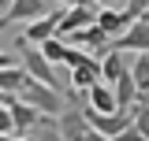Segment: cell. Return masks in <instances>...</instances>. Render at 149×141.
<instances>
[{
    "label": "cell",
    "mask_w": 149,
    "mask_h": 141,
    "mask_svg": "<svg viewBox=\"0 0 149 141\" xmlns=\"http://www.w3.org/2000/svg\"><path fill=\"white\" fill-rule=\"evenodd\" d=\"M15 52H19V63L26 67V74H30V78H37V82H45V86H56V89H60V78H56V70H52L56 63H49V59H45L41 45L26 41V37H19Z\"/></svg>",
    "instance_id": "7a4b0ae2"
},
{
    "label": "cell",
    "mask_w": 149,
    "mask_h": 141,
    "mask_svg": "<svg viewBox=\"0 0 149 141\" xmlns=\"http://www.w3.org/2000/svg\"><path fill=\"white\" fill-rule=\"evenodd\" d=\"M67 82H71L74 93H86L93 82H101V56H90V48H78L71 45L67 48Z\"/></svg>",
    "instance_id": "6da1fadb"
},
{
    "label": "cell",
    "mask_w": 149,
    "mask_h": 141,
    "mask_svg": "<svg viewBox=\"0 0 149 141\" xmlns=\"http://www.w3.org/2000/svg\"><path fill=\"white\" fill-rule=\"evenodd\" d=\"M19 97L30 100L41 115H60V111H63V97H60V89H56V86H45V82H37V78H30V82L22 86Z\"/></svg>",
    "instance_id": "3957f363"
},
{
    "label": "cell",
    "mask_w": 149,
    "mask_h": 141,
    "mask_svg": "<svg viewBox=\"0 0 149 141\" xmlns=\"http://www.w3.org/2000/svg\"><path fill=\"white\" fill-rule=\"evenodd\" d=\"M142 97H146V100H149V93H142Z\"/></svg>",
    "instance_id": "83f0119b"
},
{
    "label": "cell",
    "mask_w": 149,
    "mask_h": 141,
    "mask_svg": "<svg viewBox=\"0 0 149 141\" xmlns=\"http://www.w3.org/2000/svg\"><path fill=\"white\" fill-rule=\"evenodd\" d=\"M0 134H15V119H11V108L0 100Z\"/></svg>",
    "instance_id": "ffe728a7"
},
{
    "label": "cell",
    "mask_w": 149,
    "mask_h": 141,
    "mask_svg": "<svg viewBox=\"0 0 149 141\" xmlns=\"http://www.w3.org/2000/svg\"><path fill=\"white\" fill-rule=\"evenodd\" d=\"M146 11H149V0H127V8H123V15H127L130 22L138 15H146Z\"/></svg>",
    "instance_id": "ac0fdd59"
},
{
    "label": "cell",
    "mask_w": 149,
    "mask_h": 141,
    "mask_svg": "<svg viewBox=\"0 0 149 141\" xmlns=\"http://www.w3.org/2000/svg\"><path fill=\"white\" fill-rule=\"evenodd\" d=\"M30 82V74L22 63H4L0 67V93H22V86Z\"/></svg>",
    "instance_id": "7c38bea8"
},
{
    "label": "cell",
    "mask_w": 149,
    "mask_h": 141,
    "mask_svg": "<svg viewBox=\"0 0 149 141\" xmlns=\"http://www.w3.org/2000/svg\"><path fill=\"white\" fill-rule=\"evenodd\" d=\"M82 141H108V134H101L97 126H90V130H86V138H82Z\"/></svg>",
    "instance_id": "44dd1931"
},
{
    "label": "cell",
    "mask_w": 149,
    "mask_h": 141,
    "mask_svg": "<svg viewBox=\"0 0 149 141\" xmlns=\"http://www.w3.org/2000/svg\"><path fill=\"white\" fill-rule=\"evenodd\" d=\"M4 63H19V59H11L8 52H0V67H4Z\"/></svg>",
    "instance_id": "7402d4cb"
},
{
    "label": "cell",
    "mask_w": 149,
    "mask_h": 141,
    "mask_svg": "<svg viewBox=\"0 0 149 141\" xmlns=\"http://www.w3.org/2000/svg\"><path fill=\"white\" fill-rule=\"evenodd\" d=\"M11 141H34V138H11Z\"/></svg>",
    "instance_id": "4316f807"
},
{
    "label": "cell",
    "mask_w": 149,
    "mask_h": 141,
    "mask_svg": "<svg viewBox=\"0 0 149 141\" xmlns=\"http://www.w3.org/2000/svg\"><path fill=\"white\" fill-rule=\"evenodd\" d=\"M56 4H82V0H56Z\"/></svg>",
    "instance_id": "d4e9b609"
},
{
    "label": "cell",
    "mask_w": 149,
    "mask_h": 141,
    "mask_svg": "<svg viewBox=\"0 0 149 141\" xmlns=\"http://www.w3.org/2000/svg\"><path fill=\"white\" fill-rule=\"evenodd\" d=\"M86 108H93V111H119V100H116L112 82H93L86 89Z\"/></svg>",
    "instance_id": "30bf717a"
},
{
    "label": "cell",
    "mask_w": 149,
    "mask_h": 141,
    "mask_svg": "<svg viewBox=\"0 0 149 141\" xmlns=\"http://www.w3.org/2000/svg\"><path fill=\"white\" fill-rule=\"evenodd\" d=\"M127 67H130V63H127V52H123V48L112 45V48L101 52V82H116Z\"/></svg>",
    "instance_id": "8fae6325"
},
{
    "label": "cell",
    "mask_w": 149,
    "mask_h": 141,
    "mask_svg": "<svg viewBox=\"0 0 149 141\" xmlns=\"http://www.w3.org/2000/svg\"><path fill=\"white\" fill-rule=\"evenodd\" d=\"M112 89H116V100H119V108H130L138 97H142V89H138V82H134V74H130V67L112 82Z\"/></svg>",
    "instance_id": "5bb4252c"
},
{
    "label": "cell",
    "mask_w": 149,
    "mask_h": 141,
    "mask_svg": "<svg viewBox=\"0 0 149 141\" xmlns=\"http://www.w3.org/2000/svg\"><path fill=\"white\" fill-rule=\"evenodd\" d=\"M45 11H49L45 0H8V11H4L0 26H8V22H30V19L45 15Z\"/></svg>",
    "instance_id": "9c48e42d"
},
{
    "label": "cell",
    "mask_w": 149,
    "mask_h": 141,
    "mask_svg": "<svg viewBox=\"0 0 149 141\" xmlns=\"http://www.w3.org/2000/svg\"><path fill=\"white\" fill-rule=\"evenodd\" d=\"M0 100L11 108V119H15V134H30V130L41 123V111H37L30 100H22L19 93H0Z\"/></svg>",
    "instance_id": "277c9868"
},
{
    "label": "cell",
    "mask_w": 149,
    "mask_h": 141,
    "mask_svg": "<svg viewBox=\"0 0 149 141\" xmlns=\"http://www.w3.org/2000/svg\"><path fill=\"white\" fill-rule=\"evenodd\" d=\"M30 138L34 141H67L63 130H60V123H56V115H41V123L30 130Z\"/></svg>",
    "instance_id": "9a60e30c"
},
{
    "label": "cell",
    "mask_w": 149,
    "mask_h": 141,
    "mask_svg": "<svg viewBox=\"0 0 149 141\" xmlns=\"http://www.w3.org/2000/svg\"><path fill=\"white\" fill-rule=\"evenodd\" d=\"M56 123H60V130H63V138H67V141H82V138H86V130H90L86 108H63V111L56 115Z\"/></svg>",
    "instance_id": "ba28073f"
},
{
    "label": "cell",
    "mask_w": 149,
    "mask_h": 141,
    "mask_svg": "<svg viewBox=\"0 0 149 141\" xmlns=\"http://www.w3.org/2000/svg\"><path fill=\"white\" fill-rule=\"evenodd\" d=\"M67 48H71V45H67L60 34H52V37H45V41H41L45 59H49V63H56V67H60V63H67Z\"/></svg>",
    "instance_id": "2e32d148"
},
{
    "label": "cell",
    "mask_w": 149,
    "mask_h": 141,
    "mask_svg": "<svg viewBox=\"0 0 149 141\" xmlns=\"http://www.w3.org/2000/svg\"><path fill=\"white\" fill-rule=\"evenodd\" d=\"M108 141H146V138H142V130H138V126L130 123V126H123L119 134H112Z\"/></svg>",
    "instance_id": "d6986e66"
},
{
    "label": "cell",
    "mask_w": 149,
    "mask_h": 141,
    "mask_svg": "<svg viewBox=\"0 0 149 141\" xmlns=\"http://www.w3.org/2000/svg\"><path fill=\"white\" fill-rule=\"evenodd\" d=\"M93 4H97V8H104V4H116V0H93Z\"/></svg>",
    "instance_id": "cb8c5ba5"
},
{
    "label": "cell",
    "mask_w": 149,
    "mask_h": 141,
    "mask_svg": "<svg viewBox=\"0 0 149 141\" xmlns=\"http://www.w3.org/2000/svg\"><path fill=\"white\" fill-rule=\"evenodd\" d=\"M4 11H8V0H0V22H4Z\"/></svg>",
    "instance_id": "603a6c76"
},
{
    "label": "cell",
    "mask_w": 149,
    "mask_h": 141,
    "mask_svg": "<svg viewBox=\"0 0 149 141\" xmlns=\"http://www.w3.org/2000/svg\"><path fill=\"white\" fill-rule=\"evenodd\" d=\"M97 22H101V26H104V30H108L112 37H119V34H123V30L130 26V19L123 15V8H112V4L97 8Z\"/></svg>",
    "instance_id": "4fadbf2b"
},
{
    "label": "cell",
    "mask_w": 149,
    "mask_h": 141,
    "mask_svg": "<svg viewBox=\"0 0 149 141\" xmlns=\"http://www.w3.org/2000/svg\"><path fill=\"white\" fill-rule=\"evenodd\" d=\"M130 74H134L138 89L149 93V52H134V59H130Z\"/></svg>",
    "instance_id": "e0dca14e"
},
{
    "label": "cell",
    "mask_w": 149,
    "mask_h": 141,
    "mask_svg": "<svg viewBox=\"0 0 149 141\" xmlns=\"http://www.w3.org/2000/svg\"><path fill=\"white\" fill-rule=\"evenodd\" d=\"M63 8H67V4H63ZM63 8H49L45 15L30 19V22H26V30H22V37H26V41H34V45H41L45 37H52L56 30H60V19H63Z\"/></svg>",
    "instance_id": "8992f818"
},
{
    "label": "cell",
    "mask_w": 149,
    "mask_h": 141,
    "mask_svg": "<svg viewBox=\"0 0 149 141\" xmlns=\"http://www.w3.org/2000/svg\"><path fill=\"white\" fill-rule=\"evenodd\" d=\"M0 141H11V134H0Z\"/></svg>",
    "instance_id": "484cf974"
},
{
    "label": "cell",
    "mask_w": 149,
    "mask_h": 141,
    "mask_svg": "<svg viewBox=\"0 0 149 141\" xmlns=\"http://www.w3.org/2000/svg\"><path fill=\"white\" fill-rule=\"evenodd\" d=\"M112 45L123 52H149V15H138L119 37H112Z\"/></svg>",
    "instance_id": "5b68a950"
},
{
    "label": "cell",
    "mask_w": 149,
    "mask_h": 141,
    "mask_svg": "<svg viewBox=\"0 0 149 141\" xmlns=\"http://www.w3.org/2000/svg\"><path fill=\"white\" fill-rule=\"evenodd\" d=\"M67 45H78V48H97V52H101V48H108L112 45V34L108 30H104V26H101V22H90V26H82V30H74V34H67Z\"/></svg>",
    "instance_id": "52a82bcc"
}]
</instances>
